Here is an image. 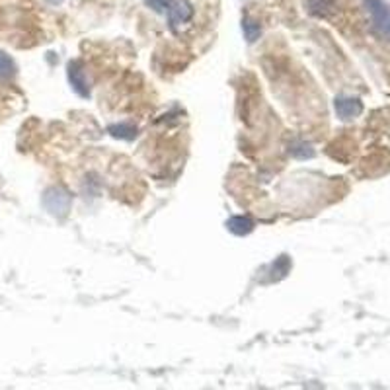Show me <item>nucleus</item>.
I'll return each instance as SVG.
<instances>
[{
    "instance_id": "nucleus-1",
    "label": "nucleus",
    "mask_w": 390,
    "mask_h": 390,
    "mask_svg": "<svg viewBox=\"0 0 390 390\" xmlns=\"http://www.w3.org/2000/svg\"><path fill=\"white\" fill-rule=\"evenodd\" d=\"M367 12L378 36L390 39V6L382 0H365Z\"/></svg>"
},
{
    "instance_id": "nucleus-2",
    "label": "nucleus",
    "mask_w": 390,
    "mask_h": 390,
    "mask_svg": "<svg viewBox=\"0 0 390 390\" xmlns=\"http://www.w3.org/2000/svg\"><path fill=\"white\" fill-rule=\"evenodd\" d=\"M43 203H45V207H47L49 213L64 217V215L69 213V209H71V195L63 188H51L45 191Z\"/></svg>"
},
{
    "instance_id": "nucleus-3",
    "label": "nucleus",
    "mask_w": 390,
    "mask_h": 390,
    "mask_svg": "<svg viewBox=\"0 0 390 390\" xmlns=\"http://www.w3.org/2000/svg\"><path fill=\"white\" fill-rule=\"evenodd\" d=\"M166 12H168L172 29H176L178 25L186 24L193 18V8L188 0H166Z\"/></svg>"
},
{
    "instance_id": "nucleus-4",
    "label": "nucleus",
    "mask_w": 390,
    "mask_h": 390,
    "mask_svg": "<svg viewBox=\"0 0 390 390\" xmlns=\"http://www.w3.org/2000/svg\"><path fill=\"white\" fill-rule=\"evenodd\" d=\"M334 108H336V114L340 119L348 121L353 119L363 112V103L359 98H353V96H340L334 101Z\"/></svg>"
},
{
    "instance_id": "nucleus-5",
    "label": "nucleus",
    "mask_w": 390,
    "mask_h": 390,
    "mask_svg": "<svg viewBox=\"0 0 390 390\" xmlns=\"http://www.w3.org/2000/svg\"><path fill=\"white\" fill-rule=\"evenodd\" d=\"M69 80L73 84V88L78 96L82 98H88L90 96V86H88V78L84 75V71L80 69L78 63L69 64Z\"/></svg>"
},
{
    "instance_id": "nucleus-6",
    "label": "nucleus",
    "mask_w": 390,
    "mask_h": 390,
    "mask_svg": "<svg viewBox=\"0 0 390 390\" xmlns=\"http://www.w3.org/2000/svg\"><path fill=\"white\" fill-rule=\"evenodd\" d=\"M227 227L230 232H234V234H239V236H244V234L252 232L254 223L248 217H232V219H228Z\"/></svg>"
},
{
    "instance_id": "nucleus-7",
    "label": "nucleus",
    "mask_w": 390,
    "mask_h": 390,
    "mask_svg": "<svg viewBox=\"0 0 390 390\" xmlns=\"http://www.w3.org/2000/svg\"><path fill=\"white\" fill-rule=\"evenodd\" d=\"M16 75V63L10 55L0 51V78H10Z\"/></svg>"
},
{
    "instance_id": "nucleus-8",
    "label": "nucleus",
    "mask_w": 390,
    "mask_h": 390,
    "mask_svg": "<svg viewBox=\"0 0 390 390\" xmlns=\"http://www.w3.org/2000/svg\"><path fill=\"white\" fill-rule=\"evenodd\" d=\"M110 133L117 138H127V141H131V138L137 137V129L133 125H129V123H121V125H112L110 127Z\"/></svg>"
},
{
    "instance_id": "nucleus-9",
    "label": "nucleus",
    "mask_w": 390,
    "mask_h": 390,
    "mask_svg": "<svg viewBox=\"0 0 390 390\" xmlns=\"http://www.w3.org/2000/svg\"><path fill=\"white\" fill-rule=\"evenodd\" d=\"M242 29H244V36H246L248 41H256V39L260 38V34H262V27H260V24H256V22L248 20V18L242 22Z\"/></svg>"
}]
</instances>
